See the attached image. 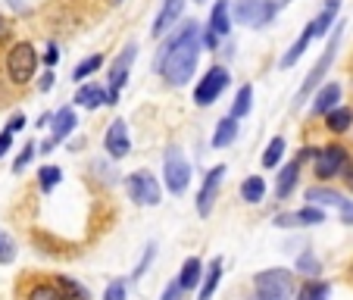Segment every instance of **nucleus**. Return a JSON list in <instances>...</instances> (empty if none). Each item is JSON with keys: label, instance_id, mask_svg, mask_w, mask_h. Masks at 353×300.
<instances>
[{"label": "nucleus", "instance_id": "26", "mask_svg": "<svg viewBox=\"0 0 353 300\" xmlns=\"http://www.w3.org/2000/svg\"><path fill=\"white\" fill-rule=\"evenodd\" d=\"M57 288L63 291V297H66V300H91L88 288L79 285V281H72L69 275H57Z\"/></svg>", "mask_w": 353, "mask_h": 300}, {"label": "nucleus", "instance_id": "21", "mask_svg": "<svg viewBox=\"0 0 353 300\" xmlns=\"http://www.w3.org/2000/svg\"><path fill=\"white\" fill-rule=\"evenodd\" d=\"M207 272L203 269V263H200V257H188L185 260V266H181V272H179V281H181V288L185 291H191V288H197L200 285V275Z\"/></svg>", "mask_w": 353, "mask_h": 300}, {"label": "nucleus", "instance_id": "46", "mask_svg": "<svg viewBox=\"0 0 353 300\" xmlns=\"http://www.w3.org/2000/svg\"><path fill=\"white\" fill-rule=\"evenodd\" d=\"M7 128H13V132H22V128H26V116H13V119H10V126Z\"/></svg>", "mask_w": 353, "mask_h": 300}, {"label": "nucleus", "instance_id": "1", "mask_svg": "<svg viewBox=\"0 0 353 300\" xmlns=\"http://www.w3.org/2000/svg\"><path fill=\"white\" fill-rule=\"evenodd\" d=\"M200 47H203V32H200L197 22H185V28L163 44L157 66H160L163 79L169 85H188L191 81L194 69H197Z\"/></svg>", "mask_w": 353, "mask_h": 300}, {"label": "nucleus", "instance_id": "48", "mask_svg": "<svg viewBox=\"0 0 353 300\" xmlns=\"http://www.w3.org/2000/svg\"><path fill=\"white\" fill-rule=\"evenodd\" d=\"M272 3H275V7L281 10V7H288V3H291V0H272Z\"/></svg>", "mask_w": 353, "mask_h": 300}, {"label": "nucleus", "instance_id": "14", "mask_svg": "<svg viewBox=\"0 0 353 300\" xmlns=\"http://www.w3.org/2000/svg\"><path fill=\"white\" fill-rule=\"evenodd\" d=\"M50 126H54V134L44 141V154H50V150H54V144L66 141L69 134L75 132V110L72 107H63L60 113L54 116V122H50Z\"/></svg>", "mask_w": 353, "mask_h": 300}, {"label": "nucleus", "instance_id": "3", "mask_svg": "<svg viewBox=\"0 0 353 300\" xmlns=\"http://www.w3.org/2000/svg\"><path fill=\"white\" fill-rule=\"evenodd\" d=\"M256 300H291L294 297V275L288 269H266L254 279Z\"/></svg>", "mask_w": 353, "mask_h": 300}, {"label": "nucleus", "instance_id": "40", "mask_svg": "<svg viewBox=\"0 0 353 300\" xmlns=\"http://www.w3.org/2000/svg\"><path fill=\"white\" fill-rule=\"evenodd\" d=\"M181 291H185V288H181V281H169L166 291H163V300H179Z\"/></svg>", "mask_w": 353, "mask_h": 300}, {"label": "nucleus", "instance_id": "9", "mask_svg": "<svg viewBox=\"0 0 353 300\" xmlns=\"http://www.w3.org/2000/svg\"><path fill=\"white\" fill-rule=\"evenodd\" d=\"M313 157H316V175H319V179H332V175H338L341 169H344V163L350 160V157H347V150L341 144L316 147Z\"/></svg>", "mask_w": 353, "mask_h": 300}, {"label": "nucleus", "instance_id": "41", "mask_svg": "<svg viewBox=\"0 0 353 300\" xmlns=\"http://www.w3.org/2000/svg\"><path fill=\"white\" fill-rule=\"evenodd\" d=\"M275 226H285V228L300 226V216L297 213H281V216H275Z\"/></svg>", "mask_w": 353, "mask_h": 300}, {"label": "nucleus", "instance_id": "24", "mask_svg": "<svg viewBox=\"0 0 353 300\" xmlns=\"http://www.w3.org/2000/svg\"><path fill=\"white\" fill-rule=\"evenodd\" d=\"M338 7H341V0H328L325 7H322V13L313 19V28H316V38H325L328 28H334V16H338Z\"/></svg>", "mask_w": 353, "mask_h": 300}, {"label": "nucleus", "instance_id": "29", "mask_svg": "<svg viewBox=\"0 0 353 300\" xmlns=\"http://www.w3.org/2000/svg\"><path fill=\"white\" fill-rule=\"evenodd\" d=\"M100 66H103V57H100V54L88 57V60H81V63H79V66H75V69H72V81H85V79H88V75H94V72H97V69H100Z\"/></svg>", "mask_w": 353, "mask_h": 300}, {"label": "nucleus", "instance_id": "27", "mask_svg": "<svg viewBox=\"0 0 353 300\" xmlns=\"http://www.w3.org/2000/svg\"><path fill=\"white\" fill-rule=\"evenodd\" d=\"M294 300H328V285L319 279H310L307 285H300V291Z\"/></svg>", "mask_w": 353, "mask_h": 300}, {"label": "nucleus", "instance_id": "19", "mask_svg": "<svg viewBox=\"0 0 353 300\" xmlns=\"http://www.w3.org/2000/svg\"><path fill=\"white\" fill-rule=\"evenodd\" d=\"M210 28H213L219 38L232 32V7H228V0H216L213 13H210Z\"/></svg>", "mask_w": 353, "mask_h": 300}, {"label": "nucleus", "instance_id": "33", "mask_svg": "<svg viewBox=\"0 0 353 300\" xmlns=\"http://www.w3.org/2000/svg\"><path fill=\"white\" fill-rule=\"evenodd\" d=\"M38 175H41V191L50 194L57 185H60V175H63V172H60V166H44Z\"/></svg>", "mask_w": 353, "mask_h": 300}, {"label": "nucleus", "instance_id": "47", "mask_svg": "<svg viewBox=\"0 0 353 300\" xmlns=\"http://www.w3.org/2000/svg\"><path fill=\"white\" fill-rule=\"evenodd\" d=\"M38 88H41V91H50V88H54V72H47L44 79H41V85H38Z\"/></svg>", "mask_w": 353, "mask_h": 300}, {"label": "nucleus", "instance_id": "32", "mask_svg": "<svg viewBox=\"0 0 353 300\" xmlns=\"http://www.w3.org/2000/svg\"><path fill=\"white\" fill-rule=\"evenodd\" d=\"M28 300H66V297H63V291L57 285H34L28 291Z\"/></svg>", "mask_w": 353, "mask_h": 300}, {"label": "nucleus", "instance_id": "15", "mask_svg": "<svg viewBox=\"0 0 353 300\" xmlns=\"http://www.w3.org/2000/svg\"><path fill=\"white\" fill-rule=\"evenodd\" d=\"M181 10H185V0H163V10H160V16H157L150 34H154V38H163V34H169L175 28V22L181 19Z\"/></svg>", "mask_w": 353, "mask_h": 300}, {"label": "nucleus", "instance_id": "30", "mask_svg": "<svg viewBox=\"0 0 353 300\" xmlns=\"http://www.w3.org/2000/svg\"><path fill=\"white\" fill-rule=\"evenodd\" d=\"M250 103H254V88L244 85V88L238 91V97H234V107H232V116H234V119H241V116L250 113Z\"/></svg>", "mask_w": 353, "mask_h": 300}, {"label": "nucleus", "instance_id": "23", "mask_svg": "<svg viewBox=\"0 0 353 300\" xmlns=\"http://www.w3.org/2000/svg\"><path fill=\"white\" fill-rule=\"evenodd\" d=\"M234 138H238V119H234V116H228V119H222L219 126H216L213 147H216V150H222V147H228Z\"/></svg>", "mask_w": 353, "mask_h": 300}, {"label": "nucleus", "instance_id": "7", "mask_svg": "<svg viewBox=\"0 0 353 300\" xmlns=\"http://www.w3.org/2000/svg\"><path fill=\"white\" fill-rule=\"evenodd\" d=\"M225 85H228V69L225 66H210L207 75H200V85L194 88V103H197V107H210V103H216V97L225 91Z\"/></svg>", "mask_w": 353, "mask_h": 300}, {"label": "nucleus", "instance_id": "45", "mask_svg": "<svg viewBox=\"0 0 353 300\" xmlns=\"http://www.w3.org/2000/svg\"><path fill=\"white\" fill-rule=\"evenodd\" d=\"M216 41H219V34H216L213 28H210V32H203V47H210V50H213Z\"/></svg>", "mask_w": 353, "mask_h": 300}, {"label": "nucleus", "instance_id": "50", "mask_svg": "<svg viewBox=\"0 0 353 300\" xmlns=\"http://www.w3.org/2000/svg\"><path fill=\"white\" fill-rule=\"evenodd\" d=\"M197 3H203V0H197Z\"/></svg>", "mask_w": 353, "mask_h": 300}, {"label": "nucleus", "instance_id": "4", "mask_svg": "<svg viewBox=\"0 0 353 300\" xmlns=\"http://www.w3.org/2000/svg\"><path fill=\"white\" fill-rule=\"evenodd\" d=\"M34 72H38V54H34V47L28 41H22L7 54V75L16 85H28L34 79Z\"/></svg>", "mask_w": 353, "mask_h": 300}, {"label": "nucleus", "instance_id": "34", "mask_svg": "<svg viewBox=\"0 0 353 300\" xmlns=\"http://www.w3.org/2000/svg\"><path fill=\"white\" fill-rule=\"evenodd\" d=\"M297 216H300V226H319V222H325V210H319L316 203L297 210Z\"/></svg>", "mask_w": 353, "mask_h": 300}, {"label": "nucleus", "instance_id": "13", "mask_svg": "<svg viewBox=\"0 0 353 300\" xmlns=\"http://www.w3.org/2000/svg\"><path fill=\"white\" fill-rule=\"evenodd\" d=\"M225 175V166H213L200 185V194H197V213L200 216H210L213 213V200H216V191H219V181Z\"/></svg>", "mask_w": 353, "mask_h": 300}, {"label": "nucleus", "instance_id": "44", "mask_svg": "<svg viewBox=\"0 0 353 300\" xmlns=\"http://www.w3.org/2000/svg\"><path fill=\"white\" fill-rule=\"evenodd\" d=\"M341 179H344L347 185H350V191H353V160L344 163V169H341Z\"/></svg>", "mask_w": 353, "mask_h": 300}, {"label": "nucleus", "instance_id": "10", "mask_svg": "<svg viewBox=\"0 0 353 300\" xmlns=\"http://www.w3.org/2000/svg\"><path fill=\"white\" fill-rule=\"evenodd\" d=\"M307 200L310 203H316V207H332L341 213V219L344 222H353V200L341 197L338 191H332V188H310L307 191Z\"/></svg>", "mask_w": 353, "mask_h": 300}, {"label": "nucleus", "instance_id": "2", "mask_svg": "<svg viewBox=\"0 0 353 300\" xmlns=\"http://www.w3.org/2000/svg\"><path fill=\"white\" fill-rule=\"evenodd\" d=\"M341 32H344V22H338L334 26V32H332V41H328V47H325V54L316 60V66L310 69V75H307V81L300 85V91H297V103L294 107H300L303 100L310 97V94L316 91V88L322 85V79H325V72L332 69V63H334V57H338V44H341Z\"/></svg>", "mask_w": 353, "mask_h": 300}, {"label": "nucleus", "instance_id": "43", "mask_svg": "<svg viewBox=\"0 0 353 300\" xmlns=\"http://www.w3.org/2000/svg\"><path fill=\"white\" fill-rule=\"evenodd\" d=\"M57 60H60V50H57V44H50V47H47V54H44L47 69H54V66H57Z\"/></svg>", "mask_w": 353, "mask_h": 300}, {"label": "nucleus", "instance_id": "37", "mask_svg": "<svg viewBox=\"0 0 353 300\" xmlns=\"http://www.w3.org/2000/svg\"><path fill=\"white\" fill-rule=\"evenodd\" d=\"M297 272L300 275H319V260H316L313 254H303L297 260Z\"/></svg>", "mask_w": 353, "mask_h": 300}, {"label": "nucleus", "instance_id": "5", "mask_svg": "<svg viewBox=\"0 0 353 300\" xmlns=\"http://www.w3.org/2000/svg\"><path fill=\"white\" fill-rule=\"evenodd\" d=\"M163 175H166V188L172 194H185L188 181H191V163L179 147H169L166 160H163Z\"/></svg>", "mask_w": 353, "mask_h": 300}, {"label": "nucleus", "instance_id": "12", "mask_svg": "<svg viewBox=\"0 0 353 300\" xmlns=\"http://www.w3.org/2000/svg\"><path fill=\"white\" fill-rule=\"evenodd\" d=\"M103 147H107V154L113 157V160H122V157H128V150H132V138H128L125 119H113V122H110L107 138H103Z\"/></svg>", "mask_w": 353, "mask_h": 300}, {"label": "nucleus", "instance_id": "39", "mask_svg": "<svg viewBox=\"0 0 353 300\" xmlns=\"http://www.w3.org/2000/svg\"><path fill=\"white\" fill-rule=\"evenodd\" d=\"M154 254H157V244H147V254H144V260H141V263H138V269H134V275H132V279H134V281H138V279H141V275H144V269H147V266H150V263H154Z\"/></svg>", "mask_w": 353, "mask_h": 300}, {"label": "nucleus", "instance_id": "17", "mask_svg": "<svg viewBox=\"0 0 353 300\" xmlns=\"http://www.w3.org/2000/svg\"><path fill=\"white\" fill-rule=\"evenodd\" d=\"M341 100V85L338 81H328V85H322L319 91H316V100H313V113H332L334 107H338Z\"/></svg>", "mask_w": 353, "mask_h": 300}, {"label": "nucleus", "instance_id": "35", "mask_svg": "<svg viewBox=\"0 0 353 300\" xmlns=\"http://www.w3.org/2000/svg\"><path fill=\"white\" fill-rule=\"evenodd\" d=\"M13 260H16V244H13V238L0 232V263L7 266V263H13Z\"/></svg>", "mask_w": 353, "mask_h": 300}, {"label": "nucleus", "instance_id": "28", "mask_svg": "<svg viewBox=\"0 0 353 300\" xmlns=\"http://www.w3.org/2000/svg\"><path fill=\"white\" fill-rule=\"evenodd\" d=\"M353 126V110L350 107H334L332 113H328V128L332 132H347V128Z\"/></svg>", "mask_w": 353, "mask_h": 300}, {"label": "nucleus", "instance_id": "16", "mask_svg": "<svg viewBox=\"0 0 353 300\" xmlns=\"http://www.w3.org/2000/svg\"><path fill=\"white\" fill-rule=\"evenodd\" d=\"M75 103L85 110H97L100 103H113L110 100V88L103 85H81L79 91H75Z\"/></svg>", "mask_w": 353, "mask_h": 300}, {"label": "nucleus", "instance_id": "6", "mask_svg": "<svg viewBox=\"0 0 353 300\" xmlns=\"http://www.w3.org/2000/svg\"><path fill=\"white\" fill-rule=\"evenodd\" d=\"M279 7H275L272 0H238L234 3V19L241 26H254V28H263L275 19Z\"/></svg>", "mask_w": 353, "mask_h": 300}, {"label": "nucleus", "instance_id": "18", "mask_svg": "<svg viewBox=\"0 0 353 300\" xmlns=\"http://www.w3.org/2000/svg\"><path fill=\"white\" fill-rule=\"evenodd\" d=\"M313 38H316V28H313V22H310V26L303 28V34H300V38L291 44V50H288V54L281 57V63H279V66H281V69H291L294 63L300 60V57L307 54V44H310V41H313Z\"/></svg>", "mask_w": 353, "mask_h": 300}, {"label": "nucleus", "instance_id": "31", "mask_svg": "<svg viewBox=\"0 0 353 300\" xmlns=\"http://www.w3.org/2000/svg\"><path fill=\"white\" fill-rule=\"evenodd\" d=\"M281 154H285V138H272L269 141V147H266V154H263V166L272 169L275 163L281 160Z\"/></svg>", "mask_w": 353, "mask_h": 300}, {"label": "nucleus", "instance_id": "38", "mask_svg": "<svg viewBox=\"0 0 353 300\" xmlns=\"http://www.w3.org/2000/svg\"><path fill=\"white\" fill-rule=\"evenodd\" d=\"M32 157H34V144H26L22 147V154L16 157V163H13V172H22V169L32 163Z\"/></svg>", "mask_w": 353, "mask_h": 300}, {"label": "nucleus", "instance_id": "8", "mask_svg": "<svg viewBox=\"0 0 353 300\" xmlns=\"http://www.w3.org/2000/svg\"><path fill=\"white\" fill-rule=\"evenodd\" d=\"M125 191L138 207H157L160 203V181L150 172H134L125 179Z\"/></svg>", "mask_w": 353, "mask_h": 300}, {"label": "nucleus", "instance_id": "25", "mask_svg": "<svg viewBox=\"0 0 353 300\" xmlns=\"http://www.w3.org/2000/svg\"><path fill=\"white\" fill-rule=\"evenodd\" d=\"M241 197H244L247 203H260V200L266 197V181H263L260 175L244 179V185H241Z\"/></svg>", "mask_w": 353, "mask_h": 300}, {"label": "nucleus", "instance_id": "36", "mask_svg": "<svg viewBox=\"0 0 353 300\" xmlns=\"http://www.w3.org/2000/svg\"><path fill=\"white\" fill-rule=\"evenodd\" d=\"M103 300H128V285L122 279L110 281L107 285V294H103Z\"/></svg>", "mask_w": 353, "mask_h": 300}, {"label": "nucleus", "instance_id": "42", "mask_svg": "<svg viewBox=\"0 0 353 300\" xmlns=\"http://www.w3.org/2000/svg\"><path fill=\"white\" fill-rule=\"evenodd\" d=\"M13 134H16L13 128H3V134H0V157L10 150V144H13Z\"/></svg>", "mask_w": 353, "mask_h": 300}, {"label": "nucleus", "instance_id": "22", "mask_svg": "<svg viewBox=\"0 0 353 300\" xmlns=\"http://www.w3.org/2000/svg\"><path fill=\"white\" fill-rule=\"evenodd\" d=\"M219 275H222V260H219V257H216V260H210L207 272H203V285H200L197 300H210V297H213L216 285H219Z\"/></svg>", "mask_w": 353, "mask_h": 300}, {"label": "nucleus", "instance_id": "49", "mask_svg": "<svg viewBox=\"0 0 353 300\" xmlns=\"http://www.w3.org/2000/svg\"><path fill=\"white\" fill-rule=\"evenodd\" d=\"M0 32H3V19H0Z\"/></svg>", "mask_w": 353, "mask_h": 300}, {"label": "nucleus", "instance_id": "20", "mask_svg": "<svg viewBox=\"0 0 353 300\" xmlns=\"http://www.w3.org/2000/svg\"><path fill=\"white\" fill-rule=\"evenodd\" d=\"M300 163H303V154H300L297 160H291L285 169H281L279 185H275V194H279V197H288V194L294 191V185H297V175H300Z\"/></svg>", "mask_w": 353, "mask_h": 300}, {"label": "nucleus", "instance_id": "11", "mask_svg": "<svg viewBox=\"0 0 353 300\" xmlns=\"http://www.w3.org/2000/svg\"><path fill=\"white\" fill-rule=\"evenodd\" d=\"M134 57H138V47L128 44L125 50L113 60V66H110V100H113V103L119 100V91H122V85H125V79H128V69H132Z\"/></svg>", "mask_w": 353, "mask_h": 300}]
</instances>
